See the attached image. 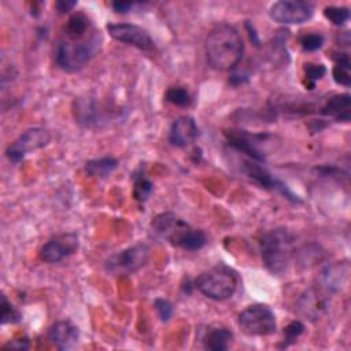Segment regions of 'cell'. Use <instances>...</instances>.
<instances>
[{
	"label": "cell",
	"mask_w": 351,
	"mask_h": 351,
	"mask_svg": "<svg viewBox=\"0 0 351 351\" xmlns=\"http://www.w3.org/2000/svg\"><path fill=\"white\" fill-rule=\"evenodd\" d=\"M193 287L206 298L226 300L237 288V274L233 269L218 265L203 271L193 282Z\"/></svg>",
	"instance_id": "obj_5"
},
{
	"label": "cell",
	"mask_w": 351,
	"mask_h": 351,
	"mask_svg": "<svg viewBox=\"0 0 351 351\" xmlns=\"http://www.w3.org/2000/svg\"><path fill=\"white\" fill-rule=\"evenodd\" d=\"M29 339L26 336L23 337H19V339H14V340H10L7 344L3 346L4 350H27L29 348Z\"/></svg>",
	"instance_id": "obj_31"
},
{
	"label": "cell",
	"mask_w": 351,
	"mask_h": 351,
	"mask_svg": "<svg viewBox=\"0 0 351 351\" xmlns=\"http://www.w3.org/2000/svg\"><path fill=\"white\" fill-rule=\"evenodd\" d=\"M152 188V182L145 177L141 169L133 174V196L137 202L144 203L149 197Z\"/></svg>",
	"instance_id": "obj_23"
},
{
	"label": "cell",
	"mask_w": 351,
	"mask_h": 351,
	"mask_svg": "<svg viewBox=\"0 0 351 351\" xmlns=\"http://www.w3.org/2000/svg\"><path fill=\"white\" fill-rule=\"evenodd\" d=\"M300 45L304 51L313 52L324 45V36L319 33H307L300 37Z\"/></svg>",
	"instance_id": "obj_29"
},
{
	"label": "cell",
	"mask_w": 351,
	"mask_h": 351,
	"mask_svg": "<svg viewBox=\"0 0 351 351\" xmlns=\"http://www.w3.org/2000/svg\"><path fill=\"white\" fill-rule=\"evenodd\" d=\"M207 62L215 70H233L241 62L244 44L239 32L228 25L214 26L206 38Z\"/></svg>",
	"instance_id": "obj_1"
},
{
	"label": "cell",
	"mask_w": 351,
	"mask_h": 351,
	"mask_svg": "<svg viewBox=\"0 0 351 351\" xmlns=\"http://www.w3.org/2000/svg\"><path fill=\"white\" fill-rule=\"evenodd\" d=\"M197 137V125L192 117L184 115L177 118L170 128L169 141L178 148H185L195 143Z\"/></svg>",
	"instance_id": "obj_15"
},
{
	"label": "cell",
	"mask_w": 351,
	"mask_h": 351,
	"mask_svg": "<svg viewBox=\"0 0 351 351\" xmlns=\"http://www.w3.org/2000/svg\"><path fill=\"white\" fill-rule=\"evenodd\" d=\"M111 7L114 8L115 12H121V14H126L132 10L133 7V3H123V1H117V3H112Z\"/></svg>",
	"instance_id": "obj_33"
},
{
	"label": "cell",
	"mask_w": 351,
	"mask_h": 351,
	"mask_svg": "<svg viewBox=\"0 0 351 351\" xmlns=\"http://www.w3.org/2000/svg\"><path fill=\"white\" fill-rule=\"evenodd\" d=\"M80 245L78 234L74 232L60 233L49 239L40 250V259L47 263H58L73 255Z\"/></svg>",
	"instance_id": "obj_10"
},
{
	"label": "cell",
	"mask_w": 351,
	"mask_h": 351,
	"mask_svg": "<svg viewBox=\"0 0 351 351\" xmlns=\"http://www.w3.org/2000/svg\"><path fill=\"white\" fill-rule=\"evenodd\" d=\"M165 97L169 103H171L177 107H188L191 104V96H189L188 90L182 86H170L166 90Z\"/></svg>",
	"instance_id": "obj_25"
},
{
	"label": "cell",
	"mask_w": 351,
	"mask_h": 351,
	"mask_svg": "<svg viewBox=\"0 0 351 351\" xmlns=\"http://www.w3.org/2000/svg\"><path fill=\"white\" fill-rule=\"evenodd\" d=\"M314 14V5L307 1L281 0L270 5V18L282 25H299L307 22Z\"/></svg>",
	"instance_id": "obj_7"
},
{
	"label": "cell",
	"mask_w": 351,
	"mask_h": 351,
	"mask_svg": "<svg viewBox=\"0 0 351 351\" xmlns=\"http://www.w3.org/2000/svg\"><path fill=\"white\" fill-rule=\"evenodd\" d=\"M303 330H304V325L300 321L296 319V321L289 322L284 329V341H282V344H280V347L284 348V347H288L292 343H295L296 339L303 333Z\"/></svg>",
	"instance_id": "obj_28"
},
{
	"label": "cell",
	"mask_w": 351,
	"mask_h": 351,
	"mask_svg": "<svg viewBox=\"0 0 351 351\" xmlns=\"http://www.w3.org/2000/svg\"><path fill=\"white\" fill-rule=\"evenodd\" d=\"M118 167V160L112 156H103L99 159L88 160L85 165V171L93 178H106Z\"/></svg>",
	"instance_id": "obj_20"
},
{
	"label": "cell",
	"mask_w": 351,
	"mask_h": 351,
	"mask_svg": "<svg viewBox=\"0 0 351 351\" xmlns=\"http://www.w3.org/2000/svg\"><path fill=\"white\" fill-rule=\"evenodd\" d=\"M77 5V1H70V0H62V1H58L56 4H55V7H56V10L59 11V12H69V11H71L74 7Z\"/></svg>",
	"instance_id": "obj_32"
},
{
	"label": "cell",
	"mask_w": 351,
	"mask_h": 351,
	"mask_svg": "<svg viewBox=\"0 0 351 351\" xmlns=\"http://www.w3.org/2000/svg\"><path fill=\"white\" fill-rule=\"evenodd\" d=\"M262 261L273 274H284L295 255V236L285 228H276L266 233L259 240Z\"/></svg>",
	"instance_id": "obj_3"
},
{
	"label": "cell",
	"mask_w": 351,
	"mask_h": 351,
	"mask_svg": "<svg viewBox=\"0 0 351 351\" xmlns=\"http://www.w3.org/2000/svg\"><path fill=\"white\" fill-rule=\"evenodd\" d=\"M74 115L80 123H82L85 126H92L93 123L97 122L99 111H97L95 103H92L90 100L77 99L74 101Z\"/></svg>",
	"instance_id": "obj_21"
},
{
	"label": "cell",
	"mask_w": 351,
	"mask_h": 351,
	"mask_svg": "<svg viewBox=\"0 0 351 351\" xmlns=\"http://www.w3.org/2000/svg\"><path fill=\"white\" fill-rule=\"evenodd\" d=\"M298 308L302 315L315 321L328 310V298L317 289H307L298 300Z\"/></svg>",
	"instance_id": "obj_17"
},
{
	"label": "cell",
	"mask_w": 351,
	"mask_h": 351,
	"mask_svg": "<svg viewBox=\"0 0 351 351\" xmlns=\"http://www.w3.org/2000/svg\"><path fill=\"white\" fill-rule=\"evenodd\" d=\"M1 324H16L22 319L21 313L16 310V307H14L11 304V302H8V299L5 298V295L1 296Z\"/></svg>",
	"instance_id": "obj_27"
},
{
	"label": "cell",
	"mask_w": 351,
	"mask_h": 351,
	"mask_svg": "<svg viewBox=\"0 0 351 351\" xmlns=\"http://www.w3.org/2000/svg\"><path fill=\"white\" fill-rule=\"evenodd\" d=\"M324 16L332 22L333 25H343L348 21L350 18V10L347 7H336V5H329L324 8Z\"/></svg>",
	"instance_id": "obj_26"
},
{
	"label": "cell",
	"mask_w": 351,
	"mask_h": 351,
	"mask_svg": "<svg viewBox=\"0 0 351 351\" xmlns=\"http://www.w3.org/2000/svg\"><path fill=\"white\" fill-rule=\"evenodd\" d=\"M154 307L158 313V315L160 317L162 321H169L173 315V304L163 298H159L154 302Z\"/></svg>",
	"instance_id": "obj_30"
},
{
	"label": "cell",
	"mask_w": 351,
	"mask_h": 351,
	"mask_svg": "<svg viewBox=\"0 0 351 351\" xmlns=\"http://www.w3.org/2000/svg\"><path fill=\"white\" fill-rule=\"evenodd\" d=\"M350 276V265L347 261L336 262L326 266L319 274L321 288L328 292H339L341 291L347 282Z\"/></svg>",
	"instance_id": "obj_14"
},
{
	"label": "cell",
	"mask_w": 351,
	"mask_h": 351,
	"mask_svg": "<svg viewBox=\"0 0 351 351\" xmlns=\"http://www.w3.org/2000/svg\"><path fill=\"white\" fill-rule=\"evenodd\" d=\"M239 326L248 336H269L276 332L277 321L269 306L256 303L239 314Z\"/></svg>",
	"instance_id": "obj_6"
},
{
	"label": "cell",
	"mask_w": 351,
	"mask_h": 351,
	"mask_svg": "<svg viewBox=\"0 0 351 351\" xmlns=\"http://www.w3.org/2000/svg\"><path fill=\"white\" fill-rule=\"evenodd\" d=\"M243 170L247 174V177L250 180H252L255 184H258L259 186L266 188V189L277 191V192L285 195L288 199L298 200L291 193V191L287 188V185H284L281 181L274 178L265 167L261 166V162H256V160H252V159H247V160L243 162Z\"/></svg>",
	"instance_id": "obj_13"
},
{
	"label": "cell",
	"mask_w": 351,
	"mask_h": 351,
	"mask_svg": "<svg viewBox=\"0 0 351 351\" xmlns=\"http://www.w3.org/2000/svg\"><path fill=\"white\" fill-rule=\"evenodd\" d=\"M108 34L121 43H126L143 51H152L155 48L154 40L148 32L133 23H110L107 25Z\"/></svg>",
	"instance_id": "obj_12"
},
{
	"label": "cell",
	"mask_w": 351,
	"mask_h": 351,
	"mask_svg": "<svg viewBox=\"0 0 351 351\" xmlns=\"http://www.w3.org/2000/svg\"><path fill=\"white\" fill-rule=\"evenodd\" d=\"M51 141V134L44 128H32L25 130L11 145H8L5 155L12 163H19L27 152L44 148Z\"/></svg>",
	"instance_id": "obj_8"
},
{
	"label": "cell",
	"mask_w": 351,
	"mask_h": 351,
	"mask_svg": "<svg viewBox=\"0 0 351 351\" xmlns=\"http://www.w3.org/2000/svg\"><path fill=\"white\" fill-rule=\"evenodd\" d=\"M100 45L101 36L97 30H93L89 36L78 40L63 37L56 45L55 62L63 71H78L97 53Z\"/></svg>",
	"instance_id": "obj_4"
},
{
	"label": "cell",
	"mask_w": 351,
	"mask_h": 351,
	"mask_svg": "<svg viewBox=\"0 0 351 351\" xmlns=\"http://www.w3.org/2000/svg\"><path fill=\"white\" fill-rule=\"evenodd\" d=\"M304 85L307 89H314L315 82L326 74V67L322 63H306L303 67Z\"/></svg>",
	"instance_id": "obj_24"
},
{
	"label": "cell",
	"mask_w": 351,
	"mask_h": 351,
	"mask_svg": "<svg viewBox=\"0 0 351 351\" xmlns=\"http://www.w3.org/2000/svg\"><path fill=\"white\" fill-rule=\"evenodd\" d=\"M335 60V67L332 70L333 80L343 85V86H350L351 84V74H350V56L348 53H336V56H332Z\"/></svg>",
	"instance_id": "obj_22"
},
{
	"label": "cell",
	"mask_w": 351,
	"mask_h": 351,
	"mask_svg": "<svg viewBox=\"0 0 351 351\" xmlns=\"http://www.w3.org/2000/svg\"><path fill=\"white\" fill-rule=\"evenodd\" d=\"M47 336H48V340L56 348L69 350L77 344L80 332H78V328L73 322L63 319V321H58L53 325H51Z\"/></svg>",
	"instance_id": "obj_16"
},
{
	"label": "cell",
	"mask_w": 351,
	"mask_h": 351,
	"mask_svg": "<svg viewBox=\"0 0 351 351\" xmlns=\"http://www.w3.org/2000/svg\"><path fill=\"white\" fill-rule=\"evenodd\" d=\"M204 348L211 351H225L230 347L233 333L225 326H210L203 335Z\"/></svg>",
	"instance_id": "obj_19"
},
{
	"label": "cell",
	"mask_w": 351,
	"mask_h": 351,
	"mask_svg": "<svg viewBox=\"0 0 351 351\" xmlns=\"http://www.w3.org/2000/svg\"><path fill=\"white\" fill-rule=\"evenodd\" d=\"M350 104H351V96L348 93L335 95L322 106L321 112L325 117L333 118L336 122H348Z\"/></svg>",
	"instance_id": "obj_18"
},
{
	"label": "cell",
	"mask_w": 351,
	"mask_h": 351,
	"mask_svg": "<svg viewBox=\"0 0 351 351\" xmlns=\"http://www.w3.org/2000/svg\"><path fill=\"white\" fill-rule=\"evenodd\" d=\"M149 259L147 244H134L122 252L112 255L107 262V270L112 273H134L144 267Z\"/></svg>",
	"instance_id": "obj_9"
},
{
	"label": "cell",
	"mask_w": 351,
	"mask_h": 351,
	"mask_svg": "<svg viewBox=\"0 0 351 351\" xmlns=\"http://www.w3.org/2000/svg\"><path fill=\"white\" fill-rule=\"evenodd\" d=\"M151 228L160 239L186 251H197L207 243V236L203 230L193 229L173 213H160L155 215L151 221Z\"/></svg>",
	"instance_id": "obj_2"
},
{
	"label": "cell",
	"mask_w": 351,
	"mask_h": 351,
	"mask_svg": "<svg viewBox=\"0 0 351 351\" xmlns=\"http://www.w3.org/2000/svg\"><path fill=\"white\" fill-rule=\"evenodd\" d=\"M228 144L234 149L245 154L250 159L256 162L265 160V151L261 149V144L266 143L270 137L269 134H255L244 130H228L225 132Z\"/></svg>",
	"instance_id": "obj_11"
}]
</instances>
